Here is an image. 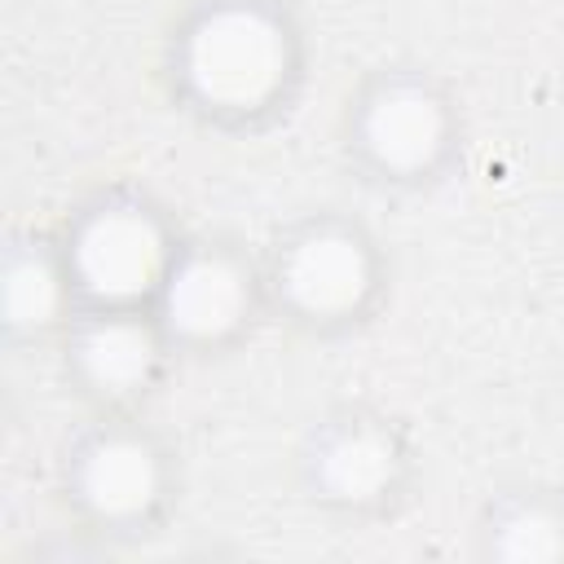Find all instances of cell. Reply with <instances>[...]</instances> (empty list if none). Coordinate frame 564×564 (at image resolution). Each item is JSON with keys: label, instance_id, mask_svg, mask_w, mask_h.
<instances>
[{"label": "cell", "instance_id": "3", "mask_svg": "<svg viewBox=\"0 0 564 564\" xmlns=\"http://www.w3.org/2000/svg\"><path fill=\"white\" fill-rule=\"evenodd\" d=\"M264 278L273 304L291 322L330 330L370 313L383 286V256L361 225L344 216H308L278 238Z\"/></svg>", "mask_w": 564, "mask_h": 564}, {"label": "cell", "instance_id": "5", "mask_svg": "<svg viewBox=\"0 0 564 564\" xmlns=\"http://www.w3.org/2000/svg\"><path fill=\"white\" fill-rule=\"evenodd\" d=\"M300 476L313 502L335 511L388 507L410 476V445L379 410H335L317 419L300 445Z\"/></svg>", "mask_w": 564, "mask_h": 564}, {"label": "cell", "instance_id": "2", "mask_svg": "<svg viewBox=\"0 0 564 564\" xmlns=\"http://www.w3.org/2000/svg\"><path fill=\"white\" fill-rule=\"evenodd\" d=\"M62 251L79 308H154L181 242L154 203L110 189L79 207Z\"/></svg>", "mask_w": 564, "mask_h": 564}, {"label": "cell", "instance_id": "6", "mask_svg": "<svg viewBox=\"0 0 564 564\" xmlns=\"http://www.w3.org/2000/svg\"><path fill=\"white\" fill-rule=\"evenodd\" d=\"M172 485L167 449L128 419L88 427L66 454V494L101 529H141L159 516Z\"/></svg>", "mask_w": 564, "mask_h": 564}, {"label": "cell", "instance_id": "4", "mask_svg": "<svg viewBox=\"0 0 564 564\" xmlns=\"http://www.w3.org/2000/svg\"><path fill=\"white\" fill-rule=\"evenodd\" d=\"M348 141L383 181H427L458 141L449 93L423 70H379L352 101Z\"/></svg>", "mask_w": 564, "mask_h": 564}, {"label": "cell", "instance_id": "7", "mask_svg": "<svg viewBox=\"0 0 564 564\" xmlns=\"http://www.w3.org/2000/svg\"><path fill=\"white\" fill-rule=\"evenodd\" d=\"M260 304L256 269L225 242H181L172 273L154 300V317L172 348H220L251 326Z\"/></svg>", "mask_w": 564, "mask_h": 564}, {"label": "cell", "instance_id": "8", "mask_svg": "<svg viewBox=\"0 0 564 564\" xmlns=\"http://www.w3.org/2000/svg\"><path fill=\"white\" fill-rule=\"evenodd\" d=\"M167 352L172 339L154 308H79L66 326V370L106 405L141 397L159 379Z\"/></svg>", "mask_w": 564, "mask_h": 564}, {"label": "cell", "instance_id": "10", "mask_svg": "<svg viewBox=\"0 0 564 564\" xmlns=\"http://www.w3.org/2000/svg\"><path fill=\"white\" fill-rule=\"evenodd\" d=\"M480 555L502 564L564 560V502L546 489L498 494L480 520Z\"/></svg>", "mask_w": 564, "mask_h": 564}, {"label": "cell", "instance_id": "1", "mask_svg": "<svg viewBox=\"0 0 564 564\" xmlns=\"http://www.w3.org/2000/svg\"><path fill=\"white\" fill-rule=\"evenodd\" d=\"M181 97L216 123H256L300 79V31L273 0H198L172 40Z\"/></svg>", "mask_w": 564, "mask_h": 564}, {"label": "cell", "instance_id": "9", "mask_svg": "<svg viewBox=\"0 0 564 564\" xmlns=\"http://www.w3.org/2000/svg\"><path fill=\"white\" fill-rule=\"evenodd\" d=\"M79 295L70 282L66 251L48 238H13L0 264V322L13 339H40L70 326Z\"/></svg>", "mask_w": 564, "mask_h": 564}]
</instances>
